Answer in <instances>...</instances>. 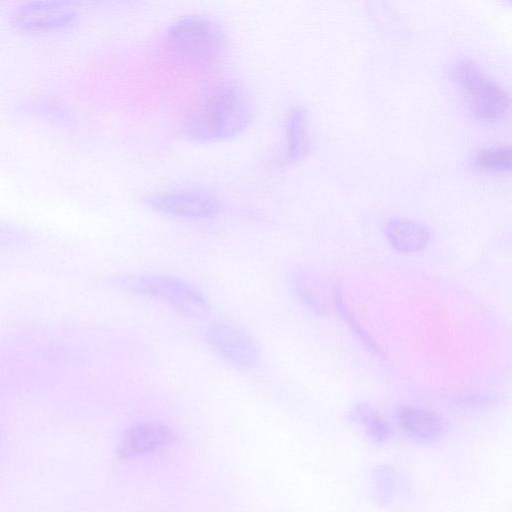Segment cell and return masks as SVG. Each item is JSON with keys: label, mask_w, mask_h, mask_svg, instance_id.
<instances>
[{"label": "cell", "mask_w": 512, "mask_h": 512, "mask_svg": "<svg viewBox=\"0 0 512 512\" xmlns=\"http://www.w3.org/2000/svg\"><path fill=\"white\" fill-rule=\"evenodd\" d=\"M252 120L246 90L223 82L207 92L185 120L187 135L197 141H218L241 133Z\"/></svg>", "instance_id": "1"}, {"label": "cell", "mask_w": 512, "mask_h": 512, "mask_svg": "<svg viewBox=\"0 0 512 512\" xmlns=\"http://www.w3.org/2000/svg\"><path fill=\"white\" fill-rule=\"evenodd\" d=\"M165 40L174 59L192 67L211 65L223 48V36L217 24L200 16L174 22L166 31Z\"/></svg>", "instance_id": "2"}, {"label": "cell", "mask_w": 512, "mask_h": 512, "mask_svg": "<svg viewBox=\"0 0 512 512\" xmlns=\"http://www.w3.org/2000/svg\"><path fill=\"white\" fill-rule=\"evenodd\" d=\"M122 284L130 291L163 301L189 317L201 318L209 310L206 296L194 285L170 276H128Z\"/></svg>", "instance_id": "3"}, {"label": "cell", "mask_w": 512, "mask_h": 512, "mask_svg": "<svg viewBox=\"0 0 512 512\" xmlns=\"http://www.w3.org/2000/svg\"><path fill=\"white\" fill-rule=\"evenodd\" d=\"M451 75L467 91L476 116L494 120L505 114L510 103L508 93L488 80L475 63L469 60L458 61Z\"/></svg>", "instance_id": "4"}, {"label": "cell", "mask_w": 512, "mask_h": 512, "mask_svg": "<svg viewBox=\"0 0 512 512\" xmlns=\"http://www.w3.org/2000/svg\"><path fill=\"white\" fill-rule=\"evenodd\" d=\"M204 337L221 358L237 369L251 370L260 362V349L255 340L233 324L211 322L204 329Z\"/></svg>", "instance_id": "5"}, {"label": "cell", "mask_w": 512, "mask_h": 512, "mask_svg": "<svg viewBox=\"0 0 512 512\" xmlns=\"http://www.w3.org/2000/svg\"><path fill=\"white\" fill-rule=\"evenodd\" d=\"M146 202L159 213L186 219L212 218L221 209L215 195L197 189L159 192L149 196Z\"/></svg>", "instance_id": "6"}, {"label": "cell", "mask_w": 512, "mask_h": 512, "mask_svg": "<svg viewBox=\"0 0 512 512\" xmlns=\"http://www.w3.org/2000/svg\"><path fill=\"white\" fill-rule=\"evenodd\" d=\"M75 16L76 7L72 2L35 1L18 9L15 22L27 30H43L65 26Z\"/></svg>", "instance_id": "7"}, {"label": "cell", "mask_w": 512, "mask_h": 512, "mask_svg": "<svg viewBox=\"0 0 512 512\" xmlns=\"http://www.w3.org/2000/svg\"><path fill=\"white\" fill-rule=\"evenodd\" d=\"M171 432L157 422H141L124 434L121 450L126 455H141L163 448L171 441Z\"/></svg>", "instance_id": "8"}, {"label": "cell", "mask_w": 512, "mask_h": 512, "mask_svg": "<svg viewBox=\"0 0 512 512\" xmlns=\"http://www.w3.org/2000/svg\"><path fill=\"white\" fill-rule=\"evenodd\" d=\"M386 235L392 247L400 252L417 251L429 241L427 228L407 219L390 221L386 228Z\"/></svg>", "instance_id": "9"}, {"label": "cell", "mask_w": 512, "mask_h": 512, "mask_svg": "<svg viewBox=\"0 0 512 512\" xmlns=\"http://www.w3.org/2000/svg\"><path fill=\"white\" fill-rule=\"evenodd\" d=\"M309 150L306 113L301 108L289 112L286 120L285 158L289 162L301 159Z\"/></svg>", "instance_id": "10"}, {"label": "cell", "mask_w": 512, "mask_h": 512, "mask_svg": "<svg viewBox=\"0 0 512 512\" xmlns=\"http://www.w3.org/2000/svg\"><path fill=\"white\" fill-rule=\"evenodd\" d=\"M402 428L414 438L430 440L441 430L439 417L431 411L421 408H405L399 414Z\"/></svg>", "instance_id": "11"}, {"label": "cell", "mask_w": 512, "mask_h": 512, "mask_svg": "<svg viewBox=\"0 0 512 512\" xmlns=\"http://www.w3.org/2000/svg\"><path fill=\"white\" fill-rule=\"evenodd\" d=\"M512 165L511 147L499 144L480 149L474 159V167L483 172H509Z\"/></svg>", "instance_id": "12"}]
</instances>
